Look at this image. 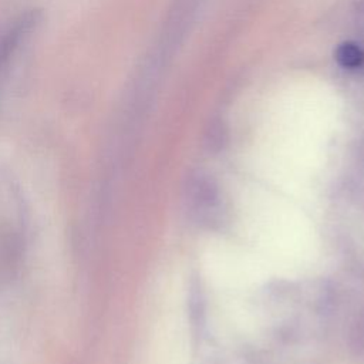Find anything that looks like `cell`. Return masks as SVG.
I'll return each instance as SVG.
<instances>
[{"mask_svg": "<svg viewBox=\"0 0 364 364\" xmlns=\"http://www.w3.org/2000/svg\"><path fill=\"white\" fill-rule=\"evenodd\" d=\"M334 58L343 68L357 70L364 65V48L354 41H344L336 48Z\"/></svg>", "mask_w": 364, "mask_h": 364, "instance_id": "1", "label": "cell"}]
</instances>
